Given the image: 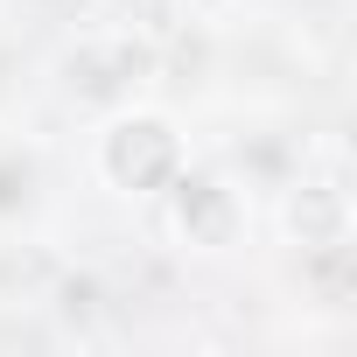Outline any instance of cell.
<instances>
[{
    "instance_id": "3957f363",
    "label": "cell",
    "mask_w": 357,
    "mask_h": 357,
    "mask_svg": "<svg viewBox=\"0 0 357 357\" xmlns=\"http://www.w3.org/2000/svg\"><path fill=\"white\" fill-rule=\"evenodd\" d=\"M168 197H175V204H168V225H175V238H183V245L218 252V245L238 238V197L218 183V175H175Z\"/></svg>"
},
{
    "instance_id": "7a4b0ae2",
    "label": "cell",
    "mask_w": 357,
    "mask_h": 357,
    "mask_svg": "<svg viewBox=\"0 0 357 357\" xmlns=\"http://www.w3.org/2000/svg\"><path fill=\"white\" fill-rule=\"evenodd\" d=\"M147 77H154V50L133 43V36H84V43L63 56V84H70V98H84V105H112V98H126V91L147 84Z\"/></svg>"
},
{
    "instance_id": "277c9868",
    "label": "cell",
    "mask_w": 357,
    "mask_h": 357,
    "mask_svg": "<svg viewBox=\"0 0 357 357\" xmlns=\"http://www.w3.org/2000/svg\"><path fill=\"white\" fill-rule=\"evenodd\" d=\"M287 231H294L308 252L350 245V197H343L336 183H301L294 204H287Z\"/></svg>"
},
{
    "instance_id": "6da1fadb",
    "label": "cell",
    "mask_w": 357,
    "mask_h": 357,
    "mask_svg": "<svg viewBox=\"0 0 357 357\" xmlns=\"http://www.w3.org/2000/svg\"><path fill=\"white\" fill-rule=\"evenodd\" d=\"M98 175L126 197H154L183 175V133L161 112H126L98 133Z\"/></svg>"
},
{
    "instance_id": "5b68a950",
    "label": "cell",
    "mask_w": 357,
    "mask_h": 357,
    "mask_svg": "<svg viewBox=\"0 0 357 357\" xmlns=\"http://www.w3.org/2000/svg\"><path fill=\"white\" fill-rule=\"evenodd\" d=\"M36 197V161L29 154H0V218H15Z\"/></svg>"
}]
</instances>
